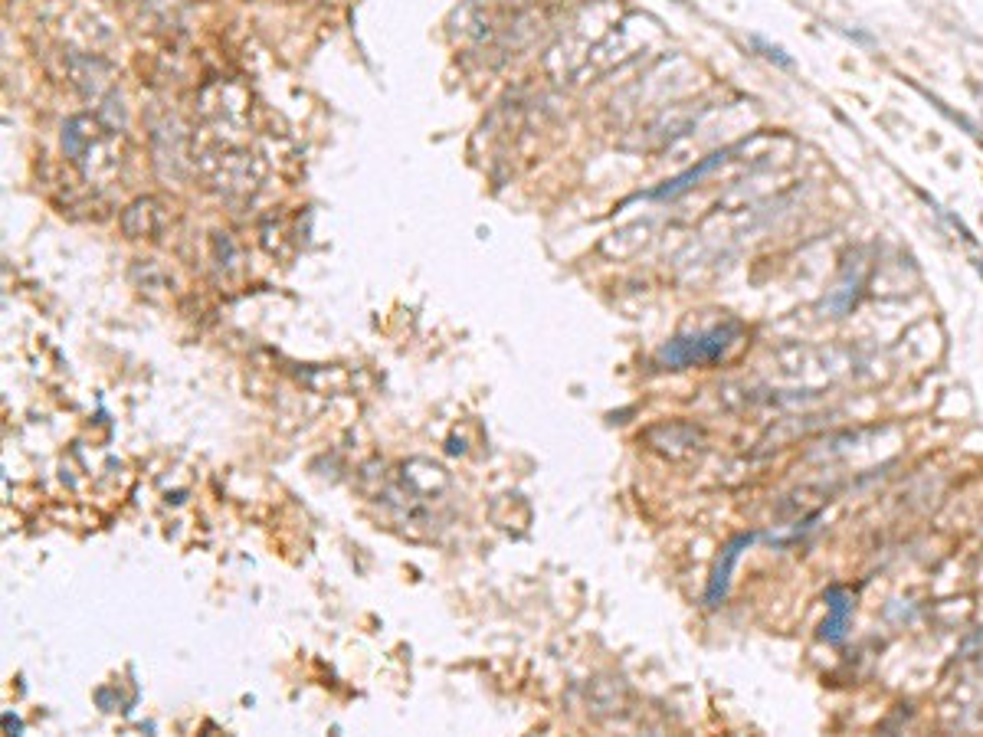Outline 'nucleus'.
I'll return each mask as SVG.
<instances>
[{
    "label": "nucleus",
    "instance_id": "obj_3",
    "mask_svg": "<svg viewBox=\"0 0 983 737\" xmlns=\"http://www.w3.org/2000/svg\"><path fill=\"white\" fill-rule=\"evenodd\" d=\"M849 613H852L849 593L833 587V590L826 593V620H823V629H820V636L826 639V643H833V646L843 643L846 626H849Z\"/></svg>",
    "mask_w": 983,
    "mask_h": 737
},
{
    "label": "nucleus",
    "instance_id": "obj_5",
    "mask_svg": "<svg viewBox=\"0 0 983 737\" xmlns=\"http://www.w3.org/2000/svg\"><path fill=\"white\" fill-rule=\"evenodd\" d=\"M4 724H7V728H14V731H20V721H17V718H10V715H7V718H4Z\"/></svg>",
    "mask_w": 983,
    "mask_h": 737
},
{
    "label": "nucleus",
    "instance_id": "obj_1",
    "mask_svg": "<svg viewBox=\"0 0 983 737\" xmlns=\"http://www.w3.org/2000/svg\"><path fill=\"white\" fill-rule=\"evenodd\" d=\"M734 341H738V325H718L708 331H695V335H679L659 351V364L672 367V371L695 364H715L718 358H725Z\"/></svg>",
    "mask_w": 983,
    "mask_h": 737
},
{
    "label": "nucleus",
    "instance_id": "obj_4",
    "mask_svg": "<svg viewBox=\"0 0 983 737\" xmlns=\"http://www.w3.org/2000/svg\"><path fill=\"white\" fill-rule=\"evenodd\" d=\"M728 154H731V151H718V154H712V158H705L702 164H695L692 171H685V174H679V177H672V181H666L662 187H656L649 197L662 200V197H679V194H685V190L695 187L705 174H712V171L718 168V164H725V161H728Z\"/></svg>",
    "mask_w": 983,
    "mask_h": 737
},
{
    "label": "nucleus",
    "instance_id": "obj_2",
    "mask_svg": "<svg viewBox=\"0 0 983 737\" xmlns=\"http://www.w3.org/2000/svg\"><path fill=\"white\" fill-rule=\"evenodd\" d=\"M748 544H754V534H738L725 551H721L718 557V567H715V574H712V584H708L705 590V603L708 606H718L721 600H725V593H728V584H731V574H734V564H738V557L741 551L748 548Z\"/></svg>",
    "mask_w": 983,
    "mask_h": 737
}]
</instances>
